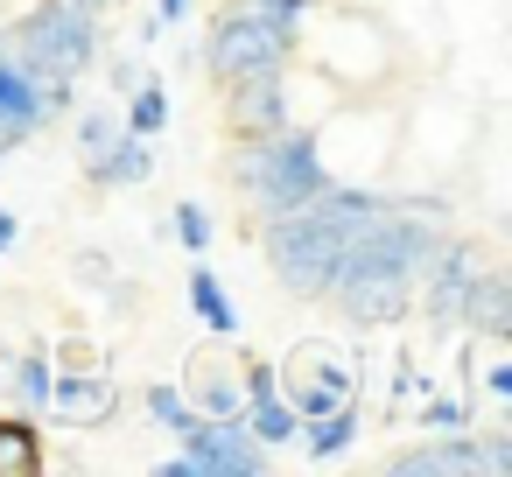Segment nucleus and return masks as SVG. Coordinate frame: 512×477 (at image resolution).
I'll use <instances>...</instances> for the list:
<instances>
[{
  "label": "nucleus",
  "mask_w": 512,
  "mask_h": 477,
  "mask_svg": "<svg viewBox=\"0 0 512 477\" xmlns=\"http://www.w3.org/2000/svg\"><path fill=\"white\" fill-rule=\"evenodd\" d=\"M225 176L239 183V197L253 204V218H288V211H302L309 197H323L330 162H323L316 127L288 120V127H274V134H260V141H239V148L225 155Z\"/></svg>",
  "instance_id": "1"
},
{
  "label": "nucleus",
  "mask_w": 512,
  "mask_h": 477,
  "mask_svg": "<svg viewBox=\"0 0 512 477\" xmlns=\"http://www.w3.org/2000/svg\"><path fill=\"white\" fill-rule=\"evenodd\" d=\"M295 36H302V22L267 8V0H225L204 36V71H211V85H232L253 71H288Z\"/></svg>",
  "instance_id": "2"
},
{
  "label": "nucleus",
  "mask_w": 512,
  "mask_h": 477,
  "mask_svg": "<svg viewBox=\"0 0 512 477\" xmlns=\"http://www.w3.org/2000/svg\"><path fill=\"white\" fill-rule=\"evenodd\" d=\"M260 253H267V274L302 295V302H323L330 295V274H337V253H344V232L316 211V197L288 218H260Z\"/></svg>",
  "instance_id": "3"
},
{
  "label": "nucleus",
  "mask_w": 512,
  "mask_h": 477,
  "mask_svg": "<svg viewBox=\"0 0 512 477\" xmlns=\"http://www.w3.org/2000/svg\"><path fill=\"white\" fill-rule=\"evenodd\" d=\"M22 50H29V71H64V78H85V64H99V15L71 8V0H36V8L15 22ZM22 71V78H29Z\"/></svg>",
  "instance_id": "4"
},
{
  "label": "nucleus",
  "mask_w": 512,
  "mask_h": 477,
  "mask_svg": "<svg viewBox=\"0 0 512 477\" xmlns=\"http://www.w3.org/2000/svg\"><path fill=\"white\" fill-rule=\"evenodd\" d=\"M176 442H183V456H190L197 477H253V470H267V456H274V449H260V442L246 435L239 414H197Z\"/></svg>",
  "instance_id": "5"
},
{
  "label": "nucleus",
  "mask_w": 512,
  "mask_h": 477,
  "mask_svg": "<svg viewBox=\"0 0 512 477\" xmlns=\"http://www.w3.org/2000/svg\"><path fill=\"white\" fill-rule=\"evenodd\" d=\"M351 386H358V372H351V358H344L337 344L309 337V344L288 351V386H281V400H288L302 421L323 414V407H337V400H351Z\"/></svg>",
  "instance_id": "6"
},
{
  "label": "nucleus",
  "mask_w": 512,
  "mask_h": 477,
  "mask_svg": "<svg viewBox=\"0 0 512 477\" xmlns=\"http://www.w3.org/2000/svg\"><path fill=\"white\" fill-rule=\"evenodd\" d=\"M218 92H225V134H232V141H260V134H274V127L295 120L288 78H281V71H253V78L218 85Z\"/></svg>",
  "instance_id": "7"
},
{
  "label": "nucleus",
  "mask_w": 512,
  "mask_h": 477,
  "mask_svg": "<svg viewBox=\"0 0 512 477\" xmlns=\"http://www.w3.org/2000/svg\"><path fill=\"white\" fill-rule=\"evenodd\" d=\"M183 393L197 414H239L246 393H239V358H232V337H211L183 358Z\"/></svg>",
  "instance_id": "8"
},
{
  "label": "nucleus",
  "mask_w": 512,
  "mask_h": 477,
  "mask_svg": "<svg viewBox=\"0 0 512 477\" xmlns=\"http://www.w3.org/2000/svg\"><path fill=\"white\" fill-rule=\"evenodd\" d=\"M50 414H57V428H106L120 414V379L113 372H57Z\"/></svg>",
  "instance_id": "9"
},
{
  "label": "nucleus",
  "mask_w": 512,
  "mask_h": 477,
  "mask_svg": "<svg viewBox=\"0 0 512 477\" xmlns=\"http://www.w3.org/2000/svg\"><path fill=\"white\" fill-rule=\"evenodd\" d=\"M323 302H337L344 323L358 330H379V323H400L414 309V281H386V274H358V281H337Z\"/></svg>",
  "instance_id": "10"
},
{
  "label": "nucleus",
  "mask_w": 512,
  "mask_h": 477,
  "mask_svg": "<svg viewBox=\"0 0 512 477\" xmlns=\"http://www.w3.org/2000/svg\"><path fill=\"white\" fill-rule=\"evenodd\" d=\"M386 470H400V477H456V470H484V449H477V428H456V435H428V442L393 449Z\"/></svg>",
  "instance_id": "11"
},
{
  "label": "nucleus",
  "mask_w": 512,
  "mask_h": 477,
  "mask_svg": "<svg viewBox=\"0 0 512 477\" xmlns=\"http://www.w3.org/2000/svg\"><path fill=\"white\" fill-rule=\"evenodd\" d=\"M463 330L484 337V344H512V274L505 267H477L470 274V295H463Z\"/></svg>",
  "instance_id": "12"
},
{
  "label": "nucleus",
  "mask_w": 512,
  "mask_h": 477,
  "mask_svg": "<svg viewBox=\"0 0 512 477\" xmlns=\"http://www.w3.org/2000/svg\"><path fill=\"white\" fill-rule=\"evenodd\" d=\"M148 169H155V148H148L141 134H120L113 148L85 155V183H92V190H127V183H148Z\"/></svg>",
  "instance_id": "13"
},
{
  "label": "nucleus",
  "mask_w": 512,
  "mask_h": 477,
  "mask_svg": "<svg viewBox=\"0 0 512 477\" xmlns=\"http://www.w3.org/2000/svg\"><path fill=\"white\" fill-rule=\"evenodd\" d=\"M295 435H302V449H309L316 463H330V456H344V449L358 442V407H351V400H337V407L309 414V421H302Z\"/></svg>",
  "instance_id": "14"
},
{
  "label": "nucleus",
  "mask_w": 512,
  "mask_h": 477,
  "mask_svg": "<svg viewBox=\"0 0 512 477\" xmlns=\"http://www.w3.org/2000/svg\"><path fill=\"white\" fill-rule=\"evenodd\" d=\"M50 456H43V428L29 414H0V470L8 477H36Z\"/></svg>",
  "instance_id": "15"
},
{
  "label": "nucleus",
  "mask_w": 512,
  "mask_h": 477,
  "mask_svg": "<svg viewBox=\"0 0 512 477\" xmlns=\"http://www.w3.org/2000/svg\"><path fill=\"white\" fill-rule=\"evenodd\" d=\"M190 309H197V323L211 330V337H239V309H232V295H225V281L197 260L190 267Z\"/></svg>",
  "instance_id": "16"
},
{
  "label": "nucleus",
  "mask_w": 512,
  "mask_h": 477,
  "mask_svg": "<svg viewBox=\"0 0 512 477\" xmlns=\"http://www.w3.org/2000/svg\"><path fill=\"white\" fill-rule=\"evenodd\" d=\"M0 120H8L22 141H36L50 120H43V99H36V85L15 71V64H0Z\"/></svg>",
  "instance_id": "17"
},
{
  "label": "nucleus",
  "mask_w": 512,
  "mask_h": 477,
  "mask_svg": "<svg viewBox=\"0 0 512 477\" xmlns=\"http://www.w3.org/2000/svg\"><path fill=\"white\" fill-rule=\"evenodd\" d=\"M239 421H246V435H253L260 449H288V442H295V428H302V414H295V407H288L281 393L253 400V407H246Z\"/></svg>",
  "instance_id": "18"
},
{
  "label": "nucleus",
  "mask_w": 512,
  "mask_h": 477,
  "mask_svg": "<svg viewBox=\"0 0 512 477\" xmlns=\"http://www.w3.org/2000/svg\"><path fill=\"white\" fill-rule=\"evenodd\" d=\"M50 379H57L50 351H22V358L8 365V386H15V400H22V414H43V407H50Z\"/></svg>",
  "instance_id": "19"
},
{
  "label": "nucleus",
  "mask_w": 512,
  "mask_h": 477,
  "mask_svg": "<svg viewBox=\"0 0 512 477\" xmlns=\"http://www.w3.org/2000/svg\"><path fill=\"white\" fill-rule=\"evenodd\" d=\"M162 127H169V85H162V78H141V85L127 92V134L155 141Z\"/></svg>",
  "instance_id": "20"
},
{
  "label": "nucleus",
  "mask_w": 512,
  "mask_h": 477,
  "mask_svg": "<svg viewBox=\"0 0 512 477\" xmlns=\"http://www.w3.org/2000/svg\"><path fill=\"white\" fill-rule=\"evenodd\" d=\"M141 407H148V414H155V428H169V435H183V428L197 421L190 393H183V386H169V379H155V386L141 393Z\"/></svg>",
  "instance_id": "21"
},
{
  "label": "nucleus",
  "mask_w": 512,
  "mask_h": 477,
  "mask_svg": "<svg viewBox=\"0 0 512 477\" xmlns=\"http://www.w3.org/2000/svg\"><path fill=\"white\" fill-rule=\"evenodd\" d=\"M421 428H428V435H456V428H470V400H463V393H435V400L421 407Z\"/></svg>",
  "instance_id": "22"
},
{
  "label": "nucleus",
  "mask_w": 512,
  "mask_h": 477,
  "mask_svg": "<svg viewBox=\"0 0 512 477\" xmlns=\"http://www.w3.org/2000/svg\"><path fill=\"white\" fill-rule=\"evenodd\" d=\"M169 232H176L190 253H211V211H204V204H176V211H169Z\"/></svg>",
  "instance_id": "23"
},
{
  "label": "nucleus",
  "mask_w": 512,
  "mask_h": 477,
  "mask_svg": "<svg viewBox=\"0 0 512 477\" xmlns=\"http://www.w3.org/2000/svg\"><path fill=\"white\" fill-rule=\"evenodd\" d=\"M239 393H246V407L267 400V393H281V365H267V358H239ZM246 407H239V414H246Z\"/></svg>",
  "instance_id": "24"
},
{
  "label": "nucleus",
  "mask_w": 512,
  "mask_h": 477,
  "mask_svg": "<svg viewBox=\"0 0 512 477\" xmlns=\"http://www.w3.org/2000/svg\"><path fill=\"white\" fill-rule=\"evenodd\" d=\"M71 274H78L85 288H99V295H106V288H120V267H113V253H99V246H85V253L71 260Z\"/></svg>",
  "instance_id": "25"
},
{
  "label": "nucleus",
  "mask_w": 512,
  "mask_h": 477,
  "mask_svg": "<svg viewBox=\"0 0 512 477\" xmlns=\"http://www.w3.org/2000/svg\"><path fill=\"white\" fill-rule=\"evenodd\" d=\"M50 365H57V372H106V351H99L92 337H64Z\"/></svg>",
  "instance_id": "26"
},
{
  "label": "nucleus",
  "mask_w": 512,
  "mask_h": 477,
  "mask_svg": "<svg viewBox=\"0 0 512 477\" xmlns=\"http://www.w3.org/2000/svg\"><path fill=\"white\" fill-rule=\"evenodd\" d=\"M113 141H120V120H113V113H85V120H78V148H85V155H99V148H113Z\"/></svg>",
  "instance_id": "27"
},
{
  "label": "nucleus",
  "mask_w": 512,
  "mask_h": 477,
  "mask_svg": "<svg viewBox=\"0 0 512 477\" xmlns=\"http://www.w3.org/2000/svg\"><path fill=\"white\" fill-rule=\"evenodd\" d=\"M477 449H484V470H491V477H512V435H505V428H491Z\"/></svg>",
  "instance_id": "28"
},
{
  "label": "nucleus",
  "mask_w": 512,
  "mask_h": 477,
  "mask_svg": "<svg viewBox=\"0 0 512 477\" xmlns=\"http://www.w3.org/2000/svg\"><path fill=\"white\" fill-rule=\"evenodd\" d=\"M134 85H141V64H134V57H120V64H113V92H120V99H127V92H134Z\"/></svg>",
  "instance_id": "29"
},
{
  "label": "nucleus",
  "mask_w": 512,
  "mask_h": 477,
  "mask_svg": "<svg viewBox=\"0 0 512 477\" xmlns=\"http://www.w3.org/2000/svg\"><path fill=\"white\" fill-rule=\"evenodd\" d=\"M183 15H190V0H155V22H162V29L183 22Z\"/></svg>",
  "instance_id": "30"
},
{
  "label": "nucleus",
  "mask_w": 512,
  "mask_h": 477,
  "mask_svg": "<svg viewBox=\"0 0 512 477\" xmlns=\"http://www.w3.org/2000/svg\"><path fill=\"white\" fill-rule=\"evenodd\" d=\"M15 239H22V225H15V211H8V204H0V253H8Z\"/></svg>",
  "instance_id": "31"
},
{
  "label": "nucleus",
  "mask_w": 512,
  "mask_h": 477,
  "mask_svg": "<svg viewBox=\"0 0 512 477\" xmlns=\"http://www.w3.org/2000/svg\"><path fill=\"white\" fill-rule=\"evenodd\" d=\"M15 148H22V134H15V127H8V120H0V162H8V155H15Z\"/></svg>",
  "instance_id": "32"
},
{
  "label": "nucleus",
  "mask_w": 512,
  "mask_h": 477,
  "mask_svg": "<svg viewBox=\"0 0 512 477\" xmlns=\"http://www.w3.org/2000/svg\"><path fill=\"white\" fill-rule=\"evenodd\" d=\"M267 8H281V15H295V22H302V15H309V0H267Z\"/></svg>",
  "instance_id": "33"
},
{
  "label": "nucleus",
  "mask_w": 512,
  "mask_h": 477,
  "mask_svg": "<svg viewBox=\"0 0 512 477\" xmlns=\"http://www.w3.org/2000/svg\"><path fill=\"white\" fill-rule=\"evenodd\" d=\"M71 8H85V15H106V8H120V0H71Z\"/></svg>",
  "instance_id": "34"
},
{
  "label": "nucleus",
  "mask_w": 512,
  "mask_h": 477,
  "mask_svg": "<svg viewBox=\"0 0 512 477\" xmlns=\"http://www.w3.org/2000/svg\"><path fill=\"white\" fill-rule=\"evenodd\" d=\"M8 365H15V358H8V351H0V379H8Z\"/></svg>",
  "instance_id": "35"
}]
</instances>
